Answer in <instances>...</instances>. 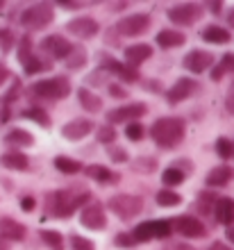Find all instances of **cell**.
<instances>
[{
  "label": "cell",
  "mask_w": 234,
  "mask_h": 250,
  "mask_svg": "<svg viewBox=\"0 0 234 250\" xmlns=\"http://www.w3.org/2000/svg\"><path fill=\"white\" fill-rule=\"evenodd\" d=\"M225 237H228L230 241L234 244V228H228V230H225Z\"/></svg>",
  "instance_id": "53"
},
{
  "label": "cell",
  "mask_w": 234,
  "mask_h": 250,
  "mask_svg": "<svg viewBox=\"0 0 234 250\" xmlns=\"http://www.w3.org/2000/svg\"><path fill=\"white\" fill-rule=\"evenodd\" d=\"M91 130H93V123L89 119H75V121H68V123L62 127V137L68 139V141H80V139H85Z\"/></svg>",
  "instance_id": "15"
},
{
  "label": "cell",
  "mask_w": 234,
  "mask_h": 250,
  "mask_svg": "<svg viewBox=\"0 0 234 250\" xmlns=\"http://www.w3.org/2000/svg\"><path fill=\"white\" fill-rule=\"evenodd\" d=\"M209 250H230L225 244H221V241H216V244H212V248Z\"/></svg>",
  "instance_id": "52"
},
{
  "label": "cell",
  "mask_w": 234,
  "mask_h": 250,
  "mask_svg": "<svg viewBox=\"0 0 234 250\" xmlns=\"http://www.w3.org/2000/svg\"><path fill=\"white\" fill-rule=\"evenodd\" d=\"M23 116H25L27 121H34V123L41 125V127H50V119H48V114L43 112V109H39V107H30V109H25Z\"/></svg>",
  "instance_id": "33"
},
{
  "label": "cell",
  "mask_w": 234,
  "mask_h": 250,
  "mask_svg": "<svg viewBox=\"0 0 234 250\" xmlns=\"http://www.w3.org/2000/svg\"><path fill=\"white\" fill-rule=\"evenodd\" d=\"M52 19H55L52 7L48 5V2H39V5L27 7L25 12L21 14V25L30 27V30H41V27H46Z\"/></svg>",
  "instance_id": "5"
},
{
  "label": "cell",
  "mask_w": 234,
  "mask_h": 250,
  "mask_svg": "<svg viewBox=\"0 0 234 250\" xmlns=\"http://www.w3.org/2000/svg\"><path fill=\"white\" fill-rule=\"evenodd\" d=\"M107 207H109L111 214H116L121 221H132L137 218L143 209V200L137 196H130V193H116L107 200Z\"/></svg>",
  "instance_id": "3"
},
{
  "label": "cell",
  "mask_w": 234,
  "mask_h": 250,
  "mask_svg": "<svg viewBox=\"0 0 234 250\" xmlns=\"http://www.w3.org/2000/svg\"><path fill=\"white\" fill-rule=\"evenodd\" d=\"M80 223L85 225L86 230H105L107 225V216H105V209L100 203H91L86 205L82 214H80Z\"/></svg>",
  "instance_id": "9"
},
{
  "label": "cell",
  "mask_w": 234,
  "mask_h": 250,
  "mask_svg": "<svg viewBox=\"0 0 234 250\" xmlns=\"http://www.w3.org/2000/svg\"><path fill=\"white\" fill-rule=\"evenodd\" d=\"M7 80H9V71H7L5 66H0V86L5 84Z\"/></svg>",
  "instance_id": "50"
},
{
  "label": "cell",
  "mask_w": 234,
  "mask_h": 250,
  "mask_svg": "<svg viewBox=\"0 0 234 250\" xmlns=\"http://www.w3.org/2000/svg\"><path fill=\"white\" fill-rule=\"evenodd\" d=\"M71 250H96V248H93V241L75 234V237H71Z\"/></svg>",
  "instance_id": "40"
},
{
  "label": "cell",
  "mask_w": 234,
  "mask_h": 250,
  "mask_svg": "<svg viewBox=\"0 0 234 250\" xmlns=\"http://www.w3.org/2000/svg\"><path fill=\"white\" fill-rule=\"evenodd\" d=\"M216 203V198L212 191H202L200 196H198V203H195V209L200 211V214H212V205Z\"/></svg>",
  "instance_id": "35"
},
{
  "label": "cell",
  "mask_w": 234,
  "mask_h": 250,
  "mask_svg": "<svg viewBox=\"0 0 234 250\" xmlns=\"http://www.w3.org/2000/svg\"><path fill=\"white\" fill-rule=\"evenodd\" d=\"M184 132H187V125L182 119H175V116H164V119H157L150 127V134H152V141H155L159 148H175V146L182 144Z\"/></svg>",
  "instance_id": "2"
},
{
  "label": "cell",
  "mask_w": 234,
  "mask_h": 250,
  "mask_svg": "<svg viewBox=\"0 0 234 250\" xmlns=\"http://www.w3.org/2000/svg\"><path fill=\"white\" fill-rule=\"evenodd\" d=\"M5 144L14 146V148H27V146L34 144V137L27 130H21V127H14L5 134Z\"/></svg>",
  "instance_id": "21"
},
{
  "label": "cell",
  "mask_w": 234,
  "mask_h": 250,
  "mask_svg": "<svg viewBox=\"0 0 234 250\" xmlns=\"http://www.w3.org/2000/svg\"><path fill=\"white\" fill-rule=\"evenodd\" d=\"M89 198H91L89 191L78 189V187H71L66 191H52L50 196H46V211L55 218H68Z\"/></svg>",
  "instance_id": "1"
},
{
  "label": "cell",
  "mask_w": 234,
  "mask_h": 250,
  "mask_svg": "<svg viewBox=\"0 0 234 250\" xmlns=\"http://www.w3.org/2000/svg\"><path fill=\"white\" fill-rule=\"evenodd\" d=\"M55 168L62 173H66V175H75V173L85 171V166L80 164L78 159H71V157H55Z\"/></svg>",
  "instance_id": "27"
},
{
  "label": "cell",
  "mask_w": 234,
  "mask_h": 250,
  "mask_svg": "<svg viewBox=\"0 0 234 250\" xmlns=\"http://www.w3.org/2000/svg\"><path fill=\"white\" fill-rule=\"evenodd\" d=\"M162 182H164V187L182 185V182H184V171H182V168H175V166H169V168L162 173Z\"/></svg>",
  "instance_id": "30"
},
{
  "label": "cell",
  "mask_w": 234,
  "mask_h": 250,
  "mask_svg": "<svg viewBox=\"0 0 234 250\" xmlns=\"http://www.w3.org/2000/svg\"><path fill=\"white\" fill-rule=\"evenodd\" d=\"M202 39L207 41V43H228L230 32L221 25H209L202 30Z\"/></svg>",
  "instance_id": "24"
},
{
  "label": "cell",
  "mask_w": 234,
  "mask_h": 250,
  "mask_svg": "<svg viewBox=\"0 0 234 250\" xmlns=\"http://www.w3.org/2000/svg\"><path fill=\"white\" fill-rule=\"evenodd\" d=\"M34 205H37V200H34L32 196H25L23 200H21V209L23 211H34Z\"/></svg>",
  "instance_id": "46"
},
{
  "label": "cell",
  "mask_w": 234,
  "mask_h": 250,
  "mask_svg": "<svg viewBox=\"0 0 234 250\" xmlns=\"http://www.w3.org/2000/svg\"><path fill=\"white\" fill-rule=\"evenodd\" d=\"M66 30L73 34V37H78V39H91L96 37L100 25H98V21L91 19V16H80V19H73L66 23Z\"/></svg>",
  "instance_id": "10"
},
{
  "label": "cell",
  "mask_w": 234,
  "mask_h": 250,
  "mask_svg": "<svg viewBox=\"0 0 234 250\" xmlns=\"http://www.w3.org/2000/svg\"><path fill=\"white\" fill-rule=\"evenodd\" d=\"M98 141L100 144H111L114 139H116V130L111 127V125H103V127H98Z\"/></svg>",
  "instance_id": "39"
},
{
  "label": "cell",
  "mask_w": 234,
  "mask_h": 250,
  "mask_svg": "<svg viewBox=\"0 0 234 250\" xmlns=\"http://www.w3.org/2000/svg\"><path fill=\"white\" fill-rule=\"evenodd\" d=\"M71 43L64 39V37H59V34H50L46 39L41 41V50L43 53H50L55 60H66V55L71 53Z\"/></svg>",
  "instance_id": "13"
},
{
  "label": "cell",
  "mask_w": 234,
  "mask_h": 250,
  "mask_svg": "<svg viewBox=\"0 0 234 250\" xmlns=\"http://www.w3.org/2000/svg\"><path fill=\"white\" fill-rule=\"evenodd\" d=\"M32 91L37 93L39 98L59 100V98H66V96L71 93V82H68L64 75H57V78H50V80H39V82L32 86Z\"/></svg>",
  "instance_id": "4"
},
{
  "label": "cell",
  "mask_w": 234,
  "mask_h": 250,
  "mask_svg": "<svg viewBox=\"0 0 234 250\" xmlns=\"http://www.w3.org/2000/svg\"><path fill=\"white\" fill-rule=\"evenodd\" d=\"M202 7L193 5V2H184V5H175L169 9V21L175 25H191L195 21H200Z\"/></svg>",
  "instance_id": "8"
},
{
  "label": "cell",
  "mask_w": 234,
  "mask_h": 250,
  "mask_svg": "<svg viewBox=\"0 0 234 250\" xmlns=\"http://www.w3.org/2000/svg\"><path fill=\"white\" fill-rule=\"evenodd\" d=\"M207 7H209V9H212V12H214V14H221V7H223V2H218V0H216V2H207Z\"/></svg>",
  "instance_id": "51"
},
{
  "label": "cell",
  "mask_w": 234,
  "mask_h": 250,
  "mask_svg": "<svg viewBox=\"0 0 234 250\" xmlns=\"http://www.w3.org/2000/svg\"><path fill=\"white\" fill-rule=\"evenodd\" d=\"M114 244L118 246V248H132V246H137V241L132 239V234H116V239H114Z\"/></svg>",
  "instance_id": "44"
},
{
  "label": "cell",
  "mask_w": 234,
  "mask_h": 250,
  "mask_svg": "<svg viewBox=\"0 0 234 250\" xmlns=\"http://www.w3.org/2000/svg\"><path fill=\"white\" fill-rule=\"evenodd\" d=\"M132 239H134L137 244L157 239L155 237V221H143V223H139L137 228H134V232H132Z\"/></svg>",
  "instance_id": "28"
},
{
  "label": "cell",
  "mask_w": 234,
  "mask_h": 250,
  "mask_svg": "<svg viewBox=\"0 0 234 250\" xmlns=\"http://www.w3.org/2000/svg\"><path fill=\"white\" fill-rule=\"evenodd\" d=\"M66 68H71V71H78V68H82V66L86 64V50L82 46H73L71 53L66 55Z\"/></svg>",
  "instance_id": "26"
},
{
  "label": "cell",
  "mask_w": 234,
  "mask_h": 250,
  "mask_svg": "<svg viewBox=\"0 0 234 250\" xmlns=\"http://www.w3.org/2000/svg\"><path fill=\"white\" fill-rule=\"evenodd\" d=\"M41 241H43L50 250H64L66 248L64 237L55 230H41Z\"/></svg>",
  "instance_id": "29"
},
{
  "label": "cell",
  "mask_w": 234,
  "mask_h": 250,
  "mask_svg": "<svg viewBox=\"0 0 234 250\" xmlns=\"http://www.w3.org/2000/svg\"><path fill=\"white\" fill-rule=\"evenodd\" d=\"M0 7H2V2H0Z\"/></svg>",
  "instance_id": "57"
},
{
  "label": "cell",
  "mask_w": 234,
  "mask_h": 250,
  "mask_svg": "<svg viewBox=\"0 0 234 250\" xmlns=\"http://www.w3.org/2000/svg\"><path fill=\"white\" fill-rule=\"evenodd\" d=\"M230 178H232V171L228 166H216L207 173L205 182H207V187H225L230 182Z\"/></svg>",
  "instance_id": "23"
},
{
  "label": "cell",
  "mask_w": 234,
  "mask_h": 250,
  "mask_svg": "<svg viewBox=\"0 0 234 250\" xmlns=\"http://www.w3.org/2000/svg\"><path fill=\"white\" fill-rule=\"evenodd\" d=\"M170 225H173V230H177L187 239L205 237V225H202L195 216H177L175 221H170Z\"/></svg>",
  "instance_id": "11"
},
{
  "label": "cell",
  "mask_w": 234,
  "mask_h": 250,
  "mask_svg": "<svg viewBox=\"0 0 234 250\" xmlns=\"http://www.w3.org/2000/svg\"><path fill=\"white\" fill-rule=\"evenodd\" d=\"M109 159L114 162V164H125V162L130 159V155H128V150H123V148H111Z\"/></svg>",
  "instance_id": "42"
},
{
  "label": "cell",
  "mask_w": 234,
  "mask_h": 250,
  "mask_svg": "<svg viewBox=\"0 0 234 250\" xmlns=\"http://www.w3.org/2000/svg\"><path fill=\"white\" fill-rule=\"evenodd\" d=\"M216 152H218V157L221 159H230L234 155V144L230 141V139H218L216 141Z\"/></svg>",
  "instance_id": "36"
},
{
  "label": "cell",
  "mask_w": 234,
  "mask_h": 250,
  "mask_svg": "<svg viewBox=\"0 0 234 250\" xmlns=\"http://www.w3.org/2000/svg\"><path fill=\"white\" fill-rule=\"evenodd\" d=\"M12 46H14L12 32H9V30H2V32H0V50H2V53H9Z\"/></svg>",
  "instance_id": "43"
},
{
  "label": "cell",
  "mask_w": 234,
  "mask_h": 250,
  "mask_svg": "<svg viewBox=\"0 0 234 250\" xmlns=\"http://www.w3.org/2000/svg\"><path fill=\"white\" fill-rule=\"evenodd\" d=\"M155 159H139L137 162V171H141V173H152L155 171Z\"/></svg>",
  "instance_id": "45"
},
{
  "label": "cell",
  "mask_w": 234,
  "mask_h": 250,
  "mask_svg": "<svg viewBox=\"0 0 234 250\" xmlns=\"http://www.w3.org/2000/svg\"><path fill=\"white\" fill-rule=\"evenodd\" d=\"M125 7H128V2H114L111 9H125Z\"/></svg>",
  "instance_id": "54"
},
{
  "label": "cell",
  "mask_w": 234,
  "mask_h": 250,
  "mask_svg": "<svg viewBox=\"0 0 234 250\" xmlns=\"http://www.w3.org/2000/svg\"><path fill=\"white\" fill-rule=\"evenodd\" d=\"M225 105H228V109L234 114V82H232V86H230V91H228V100H225Z\"/></svg>",
  "instance_id": "49"
},
{
  "label": "cell",
  "mask_w": 234,
  "mask_h": 250,
  "mask_svg": "<svg viewBox=\"0 0 234 250\" xmlns=\"http://www.w3.org/2000/svg\"><path fill=\"white\" fill-rule=\"evenodd\" d=\"M85 175L86 178H91V180H96V182H111V180H116V175H114V173H111L107 166H103V164L86 166Z\"/></svg>",
  "instance_id": "25"
},
{
  "label": "cell",
  "mask_w": 234,
  "mask_h": 250,
  "mask_svg": "<svg viewBox=\"0 0 234 250\" xmlns=\"http://www.w3.org/2000/svg\"><path fill=\"white\" fill-rule=\"evenodd\" d=\"M214 216L218 223L232 228L234 225V198H218L214 203Z\"/></svg>",
  "instance_id": "17"
},
{
  "label": "cell",
  "mask_w": 234,
  "mask_h": 250,
  "mask_svg": "<svg viewBox=\"0 0 234 250\" xmlns=\"http://www.w3.org/2000/svg\"><path fill=\"white\" fill-rule=\"evenodd\" d=\"M150 57H152V46H148V43H134V46L125 48V62L132 68H137L139 64H143Z\"/></svg>",
  "instance_id": "18"
},
{
  "label": "cell",
  "mask_w": 234,
  "mask_h": 250,
  "mask_svg": "<svg viewBox=\"0 0 234 250\" xmlns=\"http://www.w3.org/2000/svg\"><path fill=\"white\" fill-rule=\"evenodd\" d=\"M148 112V105L146 103H132V105H123V107H116L107 114V121L109 123H134L139 121L141 116H146Z\"/></svg>",
  "instance_id": "7"
},
{
  "label": "cell",
  "mask_w": 234,
  "mask_h": 250,
  "mask_svg": "<svg viewBox=\"0 0 234 250\" xmlns=\"http://www.w3.org/2000/svg\"><path fill=\"white\" fill-rule=\"evenodd\" d=\"M195 80H191V78H180V80H175V84L169 89V93H166V98H169V103L170 105H177V103H182L184 98H189L191 93L195 91Z\"/></svg>",
  "instance_id": "14"
},
{
  "label": "cell",
  "mask_w": 234,
  "mask_h": 250,
  "mask_svg": "<svg viewBox=\"0 0 234 250\" xmlns=\"http://www.w3.org/2000/svg\"><path fill=\"white\" fill-rule=\"evenodd\" d=\"M59 7H64V9H80V7H85V2H75V0H64V2H59Z\"/></svg>",
  "instance_id": "48"
},
{
  "label": "cell",
  "mask_w": 234,
  "mask_h": 250,
  "mask_svg": "<svg viewBox=\"0 0 234 250\" xmlns=\"http://www.w3.org/2000/svg\"><path fill=\"white\" fill-rule=\"evenodd\" d=\"M143 134H146V130H143V125L139 123V121L128 123V127H125V137L130 139V141H141Z\"/></svg>",
  "instance_id": "37"
},
{
  "label": "cell",
  "mask_w": 234,
  "mask_h": 250,
  "mask_svg": "<svg viewBox=\"0 0 234 250\" xmlns=\"http://www.w3.org/2000/svg\"><path fill=\"white\" fill-rule=\"evenodd\" d=\"M0 239L2 241H21V239H25V225L9 216L0 218Z\"/></svg>",
  "instance_id": "16"
},
{
  "label": "cell",
  "mask_w": 234,
  "mask_h": 250,
  "mask_svg": "<svg viewBox=\"0 0 234 250\" xmlns=\"http://www.w3.org/2000/svg\"><path fill=\"white\" fill-rule=\"evenodd\" d=\"M173 232V225H170V221H166V218H159V221H155V237L157 239H166Z\"/></svg>",
  "instance_id": "38"
},
{
  "label": "cell",
  "mask_w": 234,
  "mask_h": 250,
  "mask_svg": "<svg viewBox=\"0 0 234 250\" xmlns=\"http://www.w3.org/2000/svg\"><path fill=\"white\" fill-rule=\"evenodd\" d=\"M78 100H80V105L85 107L86 112H100L103 109V98H98L93 91H89L86 86H82V89H78Z\"/></svg>",
  "instance_id": "22"
},
{
  "label": "cell",
  "mask_w": 234,
  "mask_h": 250,
  "mask_svg": "<svg viewBox=\"0 0 234 250\" xmlns=\"http://www.w3.org/2000/svg\"><path fill=\"white\" fill-rule=\"evenodd\" d=\"M50 62H43L39 60V57H34V55H30L25 62H23V71L27 73V75H34V73H41V71H46V68H50Z\"/></svg>",
  "instance_id": "31"
},
{
  "label": "cell",
  "mask_w": 234,
  "mask_h": 250,
  "mask_svg": "<svg viewBox=\"0 0 234 250\" xmlns=\"http://www.w3.org/2000/svg\"><path fill=\"white\" fill-rule=\"evenodd\" d=\"M30 55H32V41H30V37H23V39H21V46H19V60L25 62Z\"/></svg>",
  "instance_id": "41"
},
{
  "label": "cell",
  "mask_w": 234,
  "mask_h": 250,
  "mask_svg": "<svg viewBox=\"0 0 234 250\" xmlns=\"http://www.w3.org/2000/svg\"><path fill=\"white\" fill-rule=\"evenodd\" d=\"M175 250H193V248H189V246L182 244V246H175Z\"/></svg>",
  "instance_id": "56"
},
{
  "label": "cell",
  "mask_w": 234,
  "mask_h": 250,
  "mask_svg": "<svg viewBox=\"0 0 234 250\" xmlns=\"http://www.w3.org/2000/svg\"><path fill=\"white\" fill-rule=\"evenodd\" d=\"M150 27V16L148 14H132V16H125L116 23V32L123 34V37H139V34L148 32Z\"/></svg>",
  "instance_id": "6"
},
{
  "label": "cell",
  "mask_w": 234,
  "mask_h": 250,
  "mask_svg": "<svg viewBox=\"0 0 234 250\" xmlns=\"http://www.w3.org/2000/svg\"><path fill=\"white\" fill-rule=\"evenodd\" d=\"M228 71H234V55L232 53H225V55H223L221 64L214 66V71H212V78H214V80H221Z\"/></svg>",
  "instance_id": "34"
},
{
  "label": "cell",
  "mask_w": 234,
  "mask_h": 250,
  "mask_svg": "<svg viewBox=\"0 0 234 250\" xmlns=\"http://www.w3.org/2000/svg\"><path fill=\"white\" fill-rule=\"evenodd\" d=\"M0 164L9 168V171H25L30 166V159H27L25 152H19V150H9L0 157Z\"/></svg>",
  "instance_id": "19"
},
{
  "label": "cell",
  "mask_w": 234,
  "mask_h": 250,
  "mask_svg": "<svg viewBox=\"0 0 234 250\" xmlns=\"http://www.w3.org/2000/svg\"><path fill=\"white\" fill-rule=\"evenodd\" d=\"M109 93L114 96V98H125V96H128V91H125L121 84H111L109 86Z\"/></svg>",
  "instance_id": "47"
},
{
  "label": "cell",
  "mask_w": 234,
  "mask_h": 250,
  "mask_svg": "<svg viewBox=\"0 0 234 250\" xmlns=\"http://www.w3.org/2000/svg\"><path fill=\"white\" fill-rule=\"evenodd\" d=\"M232 157H234V155H232Z\"/></svg>",
  "instance_id": "58"
},
{
  "label": "cell",
  "mask_w": 234,
  "mask_h": 250,
  "mask_svg": "<svg viewBox=\"0 0 234 250\" xmlns=\"http://www.w3.org/2000/svg\"><path fill=\"white\" fill-rule=\"evenodd\" d=\"M187 41L182 32H177V30H162V32L157 34V46L159 48H180Z\"/></svg>",
  "instance_id": "20"
},
{
  "label": "cell",
  "mask_w": 234,
  "mask_h": 250,
  "mask_svg": "<svg viewBox=\"0 0 234 250\" xmlns=\"http://www.w3.org/2000/svg\"><path fill=\"white\" fill-rule=\"evenodd\" d=\"M182 203V196L175 193V191L170 189H162L157 193V205H162V207H175V205Z\"/></svg>",
  "instance_id": "32"
},
{
  "label": "cell",
  "mask_w": 234,
  "mask_h": 250,
  "mask_svg": "<svg viewBox=\"0 0 234 250\" xmlns=\"http://www.w3.org/2000/svg\"><path fill=\"white\" fill-rule=\"evenodd\" d=\"M182 64H184L187 71H191V73L198 75V73H205L214 66V57H212L207 50H191V53L182 60Z\"/></svg>",
  "instance_id": "12"
},
{
  "label": "cell",
  "mask_w": 234,
  "mask_h": 250,
  "mask_svg": "<svg viewBox=\"0 0 234 250\" xmlns=\"http://www.w3.org/2000/svg\"><path fill=\"white\" fill-rule=\"evenodd\" d=\"M0 250H9V244H7V241H2V239H0Z\"/></svg>",
  "instance_id": "55"
}]
</instances>
